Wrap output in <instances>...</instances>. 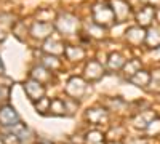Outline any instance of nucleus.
Returning a JSON list of instances; mask_svg holds the SVG:
<instances>
[{
  "label": "nucleus",
  "mask_w": 160,
  "mask_h": 144,
  "mask_svg": "<svg viewBox=\"0 0 160 144\" xmlns=\"http://www.w3.org/2000/svg\"><path fill=\"white\" fill-rule=\"evenodd\" d=\"M93 18H95V21L101 26H109V24L114 22V19H117L114 10L109 5L95 7V10H93Z\"/></svg>",
  "instance_id": "1"
},
{
  "label": "nucleus",
  "mask_w": 160,
  "mask_h": 144,
  "mask_svg": "<svg viewBox=\"0 0 160 144\" xmlns=\"http://www.w3.org/2000/svg\"><path fill=\"white\" fill-rule=\"evenodd\" d=\"M0 123L5 127H13V125L19 123V117L15 112V109L10 106H5L0 109Z\"/></svg>",
  "instance_id": "2"
},
{
  "label": "nucleus",
  "mask_w": 160,
  "mask_h": 144,
  "mask_svg": "<svg viewBox=\"0 0 160 144\" xmlns=\"http://www.w3.org/2000/svg\"><path fill=\"white\" fill-rule=\"evenodd\" d=\"M24 90H26V93H28V96L31 99H34V101L40 99L42 95H43V87H42V83H40L38 80H29L28 83H26Z\"/></svg>",
  "instance_id": "3"
},
{
  "label": "nucleus",
  "mask_w": 160,
  "mask_h": 144,
  "mask_svg": "<svg viewBox=\"0 0 160 144\" xmlns=\"http://www.w3.org/2000/svg\"><path fill=\"white\" fill-rule=\"evenodd\" d=\"M155 18V8L152 5L149 7H144L141 8V11L138 13V22L142 26V27H146V26H149Z\"/></svg>",
  "instance_id": "4"
},
{
  "label": "nucleus",
  "mask_w": 160,
  "mask_h": 144,
  "mask_svg": "<svg viewBox=\"0 0 160 144\" xmlns=\"http://www.w3.org/2000/svg\"><path fill=\"white\" fill-rule=\"evenodd\" d=\"M146 34L148 32H146L142 27H131L127 32V40L131 42L133 45H139L146 40Z\"/></svg>",
  "instance_id": "5"
},
{
  "label": "nucleus",
  "mask_w": 160,
  "mask_h": 144,
  "mask_svg": "<svg viewBox=\"0 0 160 144\" xmlns=\"http://www.w3.org/2000/svg\"><path fill=\"white\" fill-rule=\"evenodd\" d=\"M130 82L135 83V85H138V87H148L149 82H151V74L141 69V71H138L135 75L130 77Z\"/></svg>",
  "instance_id": "6"
},
{
  "label": "nucleus",
  "mask_w": 160,
  "mask_h": 144,
  "mask_svg": "<svg viewBox=\"0 0 160 144\" xmlns=\"http://www.w3.org/2000/svg\"><path fill=\"white\" fill-rule=\"evenodd\" d=\"M101 72H102V67L99 66L98 62H95V61H91L90 64H88V67H87V75L90 77V78H99L101 77Z\"/></svg>",
  "instance_id": "7"
},
{
  "label": "nucleus",
  "mask_w": 160,
  "mask_h": 144,
  "mask_svg": "<svg viewBox=\"0 0 160 144\" xmlns=\"http://www.w3.org/2000/svg\"><path fill=\"white\" fill-rule=\"evenodd\" d=\"M146 42H148L151 47H157L160 43V29L154 27L149 34H146Z\"/></svg>",
  "instance_id": "8"
},
{
  "label": "nucleus",
  "mask_w": 160,
  "mask_h": 144,
  "mask_svg": "<svg viewBox=\"0 0 160 144\" xmlns=\"http://www.w3.org/2000/svg\"><path fill=\"white\" fill-rule=\"evenodd\" d=\"M151 88L154 91H157V93H160V69L158 71H154L151 74V82H149Z\"/></svg>",
  "instance_id": "9"
},
{
  "label": "nucleus",
  "mask_w": 160,
  "mask_h": 144,
  "mask_svg": "<svg viewBox=\"0 0 160 144\" xmlns=\"http://www.w3.org/2000/svg\"><path fill=\"white\" fill-rule=\"evenodd\" d=\"M64 53L68 55L69 59H77V58H82L83 56V51L82 50H75L74 47H66L64 48Z\"/></svg>",
  "instance_id": "10"
},
{
  "label": "nucleus",
  "mask_w": 160,
  "mask_h": 144,
  "mask_svg": "<svg viewBox=\"0 0 160 144\" xmlns=\"http://www.w3.org/2000/svg\"><path fill=\"white\" fill-rule=\"evenodd\" d=\"M98 111H99L98 114H96V109H91L88 112V119L91 122H95V123H99V122H102V119H106V115L102 114V111L101 109H98Z\"/></svg>",
  "instance_id": "11"
},
{
  "label": "nucleus",
  "mask_w": 160,
  "mask_h": 144,
  "mask_svg": "<svg viewBox=\"0 0 160 144\" xmlns=\"http://www.w3.org/2000/svg\"><path fill=\"white\" fill-rule=\"evenodd\" d=\"M40 102H37L35 104V107L40 111V112H45V111H50V106H51V102L47 99V98H40L38 99Z\"/></svg>",
  "instance_id": "12"
},
{
  "label": "nucleus",
  "mask_w": 160,
  "mask_h": 144,
  "mask_svg": "<svg viewBox=\"0 0 160 144\" xmlns=\"http://www.w3.org/2000/svg\"><path fill=\"white\" fill-rule=\"evenodd\" d=\"M50 111H55L56 114H62V111H64V102H62V101H59V99H55V101H51Z\"/></svg>",
  "instance_id": "13"
},
{
  "label": "nucleus",
  "mask_w": 160,
  "mask_h": 144,
  "mask_svg": "<svg viewBox=\"0 0 160 144\" xmlns=\"http://www.w3.org/2000/svg\"><path fill=\"white\" fill-rule=\"evenodd\" d=\"M88 142H90V144L102 142V135H101L99 132H91V133H88Z\"/></svg>",
  "instance_id": "14"
},
{
  "label": "nucleus",
  "mask_w": 160,
  "mask_h": 144,
  "mask_svg": "<svg viewBox=\"0 0 160 144\" xmlns=\"http://www.w3.org/2000/svg\"><path fill=\"white\" fill-rule=\"evenodd\" d=\"M111 66L115 67V69L122 67L123 66V58L120 55H111Z\"/></svg>",
  "instance_id": "15"
},
{
  "label": "nucleus",
  "mask_w": 160,
  "mask_h": 144,
  "mask_svg": "<svg viewBox=\"0 0 160 144\" xmlns=\"http://www.w3.org/2000/svg\"><path fill=\"white\" fill-rule=\"evenodd\" d=\"M0 72H3V64H2V59H0Z\"/></svg>",
  "instance_id": "16"
},
{
  "label": "nucleus",
  "mask_w": 160,
  "mask_h": 144,
  "mask_svg": "<svg viewBox=\"0 0 160 144\" xmlns=\"http://www.w3.org/2000/svg\"><path fill=\"white\" fill-rule=\"evenodd\" d=\"M40 144H47V142H40Z\"/></svg>",
  "instance_id": "17"
}]
</instances>
